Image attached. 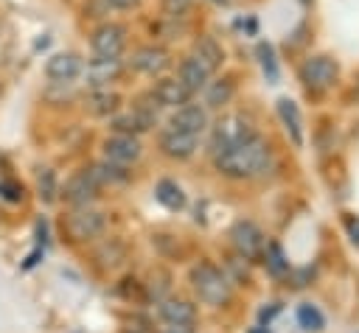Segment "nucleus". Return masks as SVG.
Masks as SVG:
<instances>
[{"mask_svg": "<svg viewBox=\"0 0 359 333\" xmlns=\"http://www.w3.org/2000/svg\"><path fill=\"white\" fill-rule=\"evenodd\" d=\"M213 162H216L219 173H224L230 179H250V176H258V173L269 171L272 151H269L266 140L255 132V134H250L238 143H230L219 154H213Z\"/></svg>", "mask_w": 359, "mask_h": 333, "instance_id": "obj_1", "label": "nucleus"}, {"mask_svg": "<svg viewBox=\"0 0 359 333\" xmlns=\"http://www.w3.org/2000/svg\"><path fill=\"white\" fill-rule=\"evenodd\" d=\"M191 285H194L196 297L202 302H208V305H224L230 299V280L213 263L194 266L191 269Z\"/></svg>", "mask_w": 359, "mask_h": 333, "instance_id": "obj_2", "label": "nucleus"}, {"mask_svg": "<svg viewBox=\"0 0 359 333\" xmlns=\"http://www.w3.org/2000/svg\"><path fill=\"white\" fill-rule=\"evenodd\" d=\"M126 25L121 22H104L93 31V39H90V48H93V56H104V59H118L126 48Z\"/></svg>", "mask_w": 359, "mask_h": 333, "instance_id": "obj_3", "label": "nucleus"}, {"mask_svg": "<svg viewBox=\"0 0 359 333\" xmlns=\"http://www.w3.org/2000/svg\"><path fill=\"white\" fill-rule=\"evenodd\" d=\"M250 134H255V129H252V123H250L244 115H227V118H222V120L213 126L210 151L219 154V151L227 148L230 143H238V140H244V137H250Z\"/></svg>", "mask_w": 359, "mask_h": 333, "instance_id": "obj_4", "label": "nucleus"}, {"mask_svg": "<svg viewBox=\"0 0 359 333\" xmlns=\"http://www.w3.org/2000/svg\"><path fill=\"white\" fill-rule=\"evenodd\" d=\"M65 227H67V235L73 241H87V238H95V235L104 232L107 218H104V213H98V210H93L87 204V207H76L67 215V224Z\"/></svg>", "mask_w": 359, "mask_h": 333, "instance_id": "obj_5", "label": "nucleus"}, {"mask_svg": "<svg viewBox=\"0 0 359 333\" xmlns=\"http://www.w3.org/2000/svg\"><path fill=\"white\" fill-rule=\"evenodd\" d=\"M230 238H233V246L241 257H261L264 249H266V241H264V232L252 224V221H236L233 229H230Z\"/></svg>", "mask_w": 359, "mask_h": 333, "instance_id": "obj_6", "label": "nucleus"}, {"mask_svg": "<svg viewBox=\"0 0 359 333\" xmlns=\"http://www.w3.org/2000/svg\"><path fill=\"white\" fill-rule=\"evenodd\" d=\"M337 73H339V67L328 56H314L300 67V78L306 81L309 90H328L337 81Z\"/></svg>", "mask_w": 359, "mask_h": 333, "instance_id": "obj_7", "label": "nucleus"}, {"mask_svg": "<svg viewBox=\"0 0 359 333\" xmlns=\"http://www.w3.org/2000/svg\"><path fill=\"white\" fill-rule=\"evenodd\" d=\"M168 129L199 137L208 129V112H205V106H199V104H182V106H177L174 115L168 118Z\"/></svg>", "mask_w": 359, "mask_h": 333, "instance_id": "obj_8", "label": "nucleus"}, {"mask_svg": "<svg viewBox=\"0 0 359 333\" xmlns=\"http://www.w3.org/2000/svg\"><path fill=\"white\" fill-rule=\"evenodd\" d=\"M62 196H65V201L73 204V207H87V204L98 196V182L93 179L90 171H79V173H73V176L65 182Z\"/></svg>", "mask_w": 359, "mask_h": 333, "instance_id": "obj_9", "label": "nucleus"}, {"mask_svg": "<svg viewBox=\"0 0 359 333\" xmlns=\"http://www.w3.org/2000/svg\"><path fill=\"white\" fill-rule=\"evenodd\" d=\"M79 73H81V59L73 50H59V53L48 56V62H45V76L56 84H67V81L79 78Z\"/></svg>", "mask_w": 359, "mask_h": 333, "instance_id": "obj_10", "label": "nucleus"}, {"mask_svg": "<svg viewBox=\"0 0 359 333\" xmlns=\"http://www.w3.org/2000/svg\"><path fill=\"white\" fill-rule=\"evenodd\" d=\"M157 123V106H135L132 112L126 115H118L112 120V129L118 134H140V132H149L151 126Z\"/></svg>", "mask_w": 359, "mask_h": 333, "instance_id": "obj_11", "label": "nucleus"}, {"mask_svg": "<svg viewBox=\"0 0 359 333\" xmlns=\"http://www.w3.org/2000/svg\"><path fill=\"white\" fill-rule=\"evenodd\" d=\"M104 157L118 165H129L140 157V140L135 134H109L104 140Z\"/></svg>", "mask_w": 359, "mask_h": 333, "instance_id": "obj_12", "label": "nucleus"}, {"mask_svg": "<svg viewBox=\"0 0 359 333\" xmlns=\"http://www.w3.org/2000/svg\"><path fill=\"white\" fill-rule=\"evenodd\" d=\"M149 95L157 101V106L177 109V106H182V104H188L194 92H191L180 78H160V81L151 87V92H149Z\"/></svg>", "mask_w": 359, "mask_h": 333, "instance_id": "obj_13", "label": "nucleus"}, {"mask_svg": "<svg viewBox=\"0 0 359 333\" xmlns=\"http://www.w3.org/2000/svg\"><path fill=\"white\" fill-rule=\"evenodd\" d=\"M160 148L165 157L171 160H188L194 151H196V143L199 137L196 134H185V132H174V129H163L160 137H157Z\"/></svg>", "mask_w": 359, "mask_h": 333, "instance_id": "obj_14", "label": "nucleus"}, {"mask_svg": "<svg viewBox=\"0 0 359 333\" xmlns=\"http://www.w3.org/2000/svg\"><path fill=\"white\" fill-rule=\"evenodd\" d=\"M168 64H171V56L160 45H146V48L135 50V56H132V67L146 76H160L163 70H168Z\"/></svg>", "mask_w": 359, "mask_h": 333, "instance_id": "obj_15", "label": "nucleus"}, {"mask_svg": "<svg viewBox=\"0 0 359 333\" xmlns=\"http://www.w3.org/2000/svg\"><path fill=\"white\" fill-rule=\"evenodd\" d=\"M121 76V56L118 59H104V56H95L90 64H87V84L101 90L107 87L109 81H115Z\"/></svg>", "mask_w": 359, "mask_h": 333, "instance_id": "obj_16", "label": "nucleus"}, {"mask_svg": "<svg viewBox=\"0 0 359 333\" xmlns=\"http://www.w3.org/2000/svg\"><path fill=\"white\" fill-rule=\"evenodd\" d=\"M213 73L191 53V56H185L182 62H180V70H177V78L191 90V92H199V90H205V84H208V78H210Z\"/></svg>", "mask_w": 359, "mask_h": 333, "instance_id": "obj_17", "label": "nucleus"}, {"mask_svg": "<svg viewBox=\"0 0 359 333\" xmlns=\"http://www.w3.org/2000/svg\"><path fill=\"white\" fill-rule=\"evenodd\" d=\"M278 115L286 126V132L292 134V143L294 146H303V118H300V109L292 98H278Z\"/></svg>", "mask_w": 359, "mask_h": 333, "instance_id": "obj_18", "label": "nucleus"}, {"mask_svg": "<svg viewBox=\"0 0 359 333\" xmlns=\"http://www.w3.org/2000/svg\"><path fill=\"white\" fill-rule=\"evenodd\" d=\"M160 316L168 322V325H177V327H185L196 319V308L185 299H165L160 305Z\"/></svg>", "mask_w": 359, "mask_h": 333, "instance_id": "obj_19", "label": "nucleus"}, {"mask_svg": "<svg viewBox=\"0 0 359 333\" xmlns=\"http://www.w3.org/2000/svg\"><path fill=\"white\" fill-rule=\"evenodd\" d=\"M194 56H196L210 73H216L219 64H222V59H224V50H222V45H219L213 36H199V39L194 42Z\"/></svg>", "mask_w": 359, "mask_h": 333, "instance_id": "obj_20", "label": "nucleus"}, {"mask_svg": "<svg viewBox=\"0 0 359 333\" xmlns=\"http://www.w3.org/2000/svg\"><path fill=\"white\" fill-rule=\"evenodd\" d=\"M154 199H157L165 210H182V204H185L182 187H180L177 182H171V179H160V182L154 185Z\"/></svg>", "mask_w": 359, "mask_h": 333, "instance_id": "obj_21", "label": "nucleus"}, {"mask_svg": "<svg viewBox=\"0 0 359 333\" xmlns=\"http://www.w3.org/2000/svg\"><path fill=\"white\" fill-rule=\"evenodd\" d=\"M90 173H93V179L98 182V187H101V185H118V182H126V179H129V171H123V165L109 162V160L93 165Z\"/></svg>", "mask_w": 359, "mask_h": 333, "instance_id": "obj_22", "label": "nucleus"}, {"mask_svg": "<svg viewBox=\"0 0 359 333\" xmlns=\"http://www.w3.org/2000/svg\"><path fill=\"white\" fill-rule=\"evenodd\" d=\"M118 106H121V95L109 92L107 87L95 90V92L87 98V109H90L93 115H109V112H115Z\"/></svg>", "mask_w": 359, "mask_h": 333, "instance_id": "obj_23", "label": "nucleus"}, {"mask_svg": "<svg viewBox=\"0 0 359 333\" xmlns=\"http://www.w3.org/2000/svg\"><path fill=\"white\" fill-rule=\"evenodd\" d=\"M208 87V92H205V104L208 106H224L230 98H233V92H236V87H233V81L230 78H219V81H213V84H205Z\"/></svg>", "mask_w": 359, "mask_h": 333, "instance_id": "obj_24", "label": "nucleus"}, {"mask_svg": "<svg viewBox=\"0 0 359 333\" xmlns=\"http://www.w3.org/2000/svg\"><path fill=\"white\" fill-rule=\"evenodd\" d=\"M258 59H261V67H264L269 84H278V62H275V50H272V45L261 42V45H258Z\"/></svg>", "mask_w": 359, "mask_h": 333, "instance_id": "obj_25", "label": "nucleus"}, {"mask_svg": "<svg viewBox=\"0 0 359 333\" xmlns=\"http://www.w3.org/2000/svg\"><path fill=\"white\" fill-rule=\"evenodd\" d=\"M297 322H300V327H306V330H323V325H325L323 313H320L314 305H300V308H297Z\"/></svg>", "mask_w": 359, "mask_h": 333, "instance_id": "obj_26", "label": "nucleus"}, {"mask_svg": "<svg viewBox=\"0 0 359 333\" xmlns=\"http://www.w3.org/2000/svg\"><path fill=\"white\" fill-rule=\"evenodd\" d=\"M266 269H269L272 274L289 271V260L283 257V249H280L278 243H269V246H266Z\"/></svg>", "mask_w": 359, "mask_h": 333, "instance_id": "obj_27", "label": "nucleus"}, {"mask_svg": "<svg viewBox=\"0 0 359 333\" xmlns=\"http://www.w3.org/2000/svg\"><path fill=\"white\" fill-rule=\"evenodd\" d=\"M39 199L42 201H53L56 199V176H53V171H42L39 173Z\"/></svg>", "mask_w": 359, "mask_h": 333, "instance_id": "obj_28", "label": "nucleus"}, {"mask_svg": "<svg viewBox=\"0 0 359 333\" xmlns=\"http://www.w3.org/2000/svg\"><path fill=\"white\" fill-rule=\"evenodd\" d=\"M0 196L8 201H20L22 199V185H17L14 179H3L0 182Z\"/></svg>", "mask_w": 359, "mask_h": 333, "instance_id": "obj_29", "label": "nucleus"}, {"mask_svg": "<svg viewBox=\"0 0 359 333\" xmlns=\"http://www.w3.org/2000/svg\"><path fill=\"white\" fill-rule=\"evenodd\" d=\"M160 6H163V11H165L168 17H180V14L191 6V0H160Z\"/></svg>", "mask_w": 359, "mask_h": 333, "instance_id": "obj_30", "label": "nucleus"}, {"mask_svg": "<svg viewBox=\"0 0 359 333\" xmlns=\"http://www.w3.org/2000/svg\"><path fill=\"white\" fill-rule=\"evenodd\" d=\"M345 227H348V235H351V238L359 243V218L348 215V218H345Z\"/></svg>", "mask_w": 359, "mask_h": 333, "instance_id": "obj_31", "label": "nucleus"}, {"mask_svg": "<svg viewBox=\"0 0 359 333\" xmlns=\"http://www.w3.org/2000/svg\"><path fill=\"white\" fill-rule=\"evenodd\" d=\"M109 8H118V11H123V8H135L140 0H104Z\"/></svg>", "mask_w": 359, "mask_h": 333, "instance_id": "obj_32", "label": "nucleus"}]
</instances>
